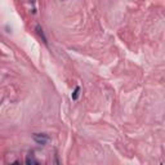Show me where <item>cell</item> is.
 I'll use <instances>...</instances> for the list:
<instances>
[{"mask_svg":"<svg viewBox=\"0 0 165 165\" xmlns=\"http://www.w3.org/2000/svg\"><path fill=\"white\" fill-rule=\"evenodd\" d=\"M32 140L36 142L38 144L44 146V144H47L48 142L50 141V138H49V135L45 134V133H34L32 134Z\"/></svg>","mask_w":165,"mask_h":165,"instance_id":"cell-1","label":"cell"},{"mask_svg":"<svg viewBox=\"0 0 165 165\" xmlns=\"http://www.w3.org/2000/svg\"><path fill=\"white\" fill-rule=\"evenodd\" d=\"M35 31H36V34H38L39 36L41 38V40H43V43H44L45 45H48V40H47V36H45V34H44L43 27H41L40 25H36V26H35Z\"/></svg>","mask_w":165,"mask_h":165,"instance_id":"cell-2","label":"cell"},{"mask_svg":"<svg viewBox=\"0 0 165 165\" xmlns=\"http://www.w3.org/2000/svg\"><path fill=\"white\" fill-rule=\"evenodd\" d=\"M79 96H80V86H76L74 93H72V96H71V98H72V101H77Z\"/></svg>","mask_w":165,"mask_h":165,"instance_id":"cell-3","label":"cell"},{"mask_svg":"<svg viewBox=\"0 0 165 165\" xmlns=\"http://www.w3.org/2000/svg\"><path fill=\"white\" fill-rule=\"evenodd\" d=\"M26 164H39V161L35 160L32 156H31V157L28 156V157H26Z\"/></svg>","mask_w":165,"mask_h":165,"instance_id":"cell-4","label":"cell"},{"mask_svg":"<svg viewBox=\"0 0 165 165\" xmlns=\"http://www.w3.org/2000/svg\"><path fill=\"white\" fill-rule=\"evenodd\" d=\"M30 1L32 3V5H35V0H30Z\"/></svg>","mask_w":165,"mask_h":165,"instance_id":"cell-5","label":"cell"}]
</instances>
